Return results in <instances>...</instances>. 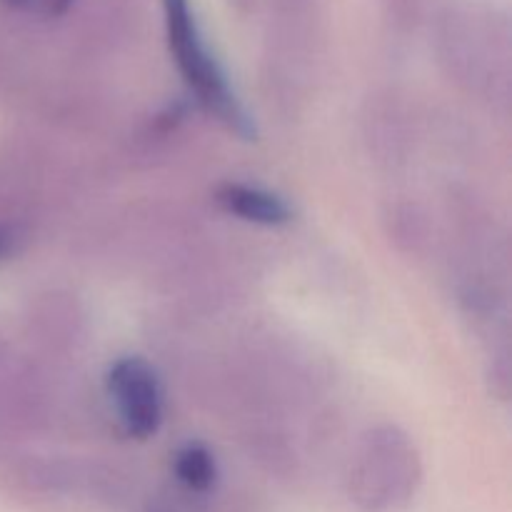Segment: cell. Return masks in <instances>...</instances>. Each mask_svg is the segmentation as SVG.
Here are the masks:
<instances>
[{"label": "cell", "instance_id": "4", "mask_svg": "<svg viewBox=\"0 0 512 512\" xmlns=\"http://www.w3.org/2000/svg\"><path fill=\"white\" fill-rule=\"evenodd\" d=\"M175 475L193 493H208L218 478V465L205 445L188 443L175 455Z\"/></svg>", "mask_w": 512, "mask_h": 512}, {"label": "cell", "instance_id": "3", "mask_svg": "<svg viewBox=\"0 0 512 512\" xmlns=\"http://www.w3.org/2000/svg\"><path fill=\"white\" fill-rule=\"evenodd\" d=\"M215 200L225 213L235 215L245 223L265 225V228H278L293 218V210L280 195L255 188V185L225 183L215 190Z\"/></svg>", "mask_w": 512, "mask_h": 512}, {"label": "cell", "instance_id": "2", "mask_svg": "<svg viewBox=\"0 0 512 512\" xmlns=\"http://www.w3.org/2000/svg\"><path fill=\"white\" fill-rule=\"evenodd\" d=\"M105 385L125 433L138 440L153 438L163 425V390L155 370L143 358H120L110 365Z\"/></svg>", "mask_w": 512, "mask_h": 512}, {"label": "cell", "instance_id": "6", "mask_svg": "<svg viewBox=\"0 0 512 512\" xmlns=\"http://www.w3.org/2000/svg\"><path fill=\"white\" fill-rule=\"evenodd\" d=\"M13 250H15L13 230H8V228H3V225H0V260L8 258V255L13 253Z\"/></svg>", "mask_w": 512, "mask_h": 512}, {"label": "cell", "instance_id": "5", "mask_svg": "<svg viewBox=\"0 0 512 512\" xmlns=\"http://www.w3.org/2000/svg\"><path fill=\"white\" fill-rule=\"evenodd\" d=\"M8 8L25 10V13L45 15V18H55V15H63L65 10L73 5V0H3Z\"/></svg>", "mask_w": 512, "mask_h": 512}, {"label": "cell", "instance_id": "1", "mask_svg": "<svg viewBox=\"0 0 512 512\" xmlns=\"http://www.w3.org/2000/svg\"><path fill=\"white\" fill-rule=\"evenodd\" d=\"M163 8L170 50H173L175 63H178L188 88L193 90L200 105L218 120H223L230 130H235L243 138H253V120L238 103V98L230 90L228 78L215 63L210 50L205 48L198 25H195L193 10H190V0H163Z\"/></svg>", "mask_w": 512, "mask_h": 512}]
</instances>
